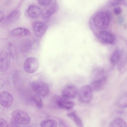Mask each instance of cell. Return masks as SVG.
Segmentation results:
<instances>
[{
	"mask_svg": "<svg viewBox=\"0 0 127 127\" xmlns=\"http://www.w3.org/2000/svg\"><path fill=\"white\" fill-rule=\"evenodd\" d=\"M122 1L121 0H110V3L111 5L115 6L120 3Z\"/></svg>",
	"mask_w": 127,
	"mask_h": 127,
	"instance_id": "29",
	"label": "cell"
},
{
	"mask_svg": "<svg viewBox=\"0 0 127 127\" xmlns=\"http://www.w3.org/2000/svg\"><path fill=\"white\" fill-rule=\"evenodd\" d=\"M113 11L115 14L119 15L120 14L122 11V9L120 7L118 6L114 9Z\"/></svg>",
	"mask_w": 127,
	"mask_h": 127,
	"instance_id": "27",
	"label": "cell"
},
{
	"mask_svg": "<svg viewBox=\"0 0 127 127\" xmlns=\"http://www.w3.org/2000/svg\"><path fill=\"white\" fill-rule=\"evenodd\" d=\"M66 115L71 119L78 127H83V124L81 119L74 111L69 112Z\"/></svg>",
	"mask_w": 127,
	"mask_h": 127,
	"instance_id": "18",
	"label": "cell"
},
{
	"mask_svg": "<svg viewBox=\"0 0 127 127\" xmlns=\"http://www.w3.org/2000/svg\"><path fill=\"white\" fill-rule=\"evenodd\" d=\"M93 21L96 27L101 29H106L108 27L110 23V17L105 12H100L95 15Z\"/></svg>",
	"mask_w": 127,
	"mask_h": 127,
	"instance_id": "1",
	"label": "cell"
},
{
	"mask_svg": "<svg viewBox=\"0 0 127 127\" xmlns=\"http://www.w3.org/2000/svg\"><path fill=\"white\" fill-rule=\"evenodd\" d=\"M10 35L14 36L29 35L31 32L28 29L23 27H18L15 28L10 32Z\"/></svg>",
	"mask_w": 127,
	"mask_h": 127,
	"instance_id": "16",
	"label": "cell"
},
{
	"mask_svg": "<svg viewBox=\"0 0 127 127\" xmlns=\"http://www.w3.org/2000/svg\"><path fill=\"white\" fill-rule=\"evenodd\" d=\"M8 53L10 57L13 59H15L17 57V51L14 44L12 43L9 42L7 46Z\"/></svg>",
	"mask_w": 127,
	"mask_h": 127,
	"instance_id": "22",
	"label": "cell"
},
{
	"mask_svg": "<svg viewBox=\"0 0 127 127\" xmlns=\"http://www.w3.org/2000/svg\"><path fill=\"white\" fill-rule=\"evenodd\" d=\"M123 54L120 50L118 49L115 51L110 58V61L111 64L114 65L117 64Z\"/></svg>",
	"mask_w": 127,
	"mask_h": 127,
	"instance_id": "19",
	"label": "cell"
},
{
	"mask_svg": "<svg viewBox=\"0 0 127 127\" xmlns=\"http://www.w3.org/2000/svg\"><path fill=\"white\" fill-rule=\"evenodd\" d=\"M4 13L2 11L0 10V22L4 19Z\"/></svg>",
	"mask_w": 127,
	"mask_h": 127,
	"instance_id": "30",
	"label": "cell"
},
{
	"mask_svg": "<svg viewBox=\"0 0 127 127\" xmlns=\"http://www.w3.org/2000/svg\"><path fill=\"white\" fill-rule=\"evenodd\" d=\"M11 115L12 120L18 124L27 125L31 121L30 117L28 114L22 110H14L12 112Z\"/></svg>",
	"mask_w": 127,
	"mask_h": 127,
	"instance_id": "4",
	"label": "cell"
},
{
	"mask_svg": "<svg viewBox=\"0 0 127 127\" xmlns=\"http://www.w3.org/2000/svg\"><path fill=\"white\" fill-rule=\"evenodd\" d=\"M60 127H68L64 122L61 121L60 122Z\"/></svg>",
	"mask_w": 127,
	"mask_h": 127,
	"instance_id": "31",
	"label": "cell"
},
{
	"mask_svg": "<svg viewBox=\"0 0 127 127\" xmlns=\"http://www.w3.org/2000/svg\"><path fill=\"white\" fill-rule=\"evenodd\" d=\"M59 8L58 5L56 1L52 0L50 4L46 6L42 10L41 15L42 17L45 19L49 18L58 11Z\"/></svg>",
	"mask_w": 127,
	"mask_h": 127,
	"instance_id": "9",
	"label": "cell"
},
{
	"mask_svg": "<svg viewBox=\"0 0 127 127\" xmlns=\"http://www.w3.org/2000/svg\"><path fill=\"white\" fill-rule=\"evenodd\" d=\"M110 127H127L126 122L120 118L116 119L111 123Z\"/></svg>",
	"mask_w": 127,
	"mask_h": 127,
	"instance_id": "20",
	"label": "cell"
},
{
	"mask_svg": "<svg viewBox=\"0 0 127 127\" xmlns=\"http://www.w3.org/2000/svg\"><path fill=\"white\" fill-rule=\"evenodd\" d=\"M0 127H9L6 121L0 118Z\"/></svg>",
	"mask_w": 127,
	"mask_h": 127,
	"instance_id": "28",
	"label": "cell"
},
{
	"mask_svg": "<svg viewBox=\"0 0 127 127\" xmlns=\"http://www.w3.org/2000/svg\"><path fill=\"white\" fill-rule=\"evenodd\" d=\"M21 14L20 11L18 10H16L13 11L5 18L4 23L5 24H8L14 23L18 20Z\"/></svg>",
	"mask_w": 127,
	"mask_h": 127,
	"instance_id": "15",
	"label": "cell"
},
{
	"mask_svg": "<svg viewBox=\"0 0 127 127\" xmlns=\"http://www.w3.org/2000/svg\"><path fill=\"white\" fill-rule=\"evenodd\" d=\"M53 101L55 106L65 110H70L76 105L74 102L62 96H55L53 99Z\"/></svg>",
	"mask_w": 127,
	"mask_h": 127,
	"instance_id": "3",
	"label": "cell"
},
{
	"mask_svg": "<svg viewBox=\"0 0 127 127\" xmlns=\"http://www.w3.org/2000/svg\"><path fill=\"white\" fill-rule=\"evenodd\" d=\"M32 99L38 108L40 109L42 108L43 102L40 96L37 95H34L32 97Z\"/></svg>",
	"mask_w": 127,
	"mask_h": 127,
	"instance_id": "24",
	"label": "cell"
},
{
	"mask_svg": "<svg viewBox=\"0 0 127 127\" xmlns=\"http://www.w3.org/2000/svg\"><path fill=\"white\" fill-rule=\"evenodd\" d=\"M98 37L102 42L108 44H112L115 40L114 36L110 32L105 31H101L99 32Z\"/></svg>",
	"mask_w": 127,
	"mask_h": 127,
	"instance_id": "12",
	"label": "cell"
},
{
	"mask_svg": "<svg viewBox=\"0 0 127 127\" xmlns=\"http://www.w3.org/2000/svg\"><path fill=\"white\" fill-rule=\"evenodd\" d=\"M123 56V54L117 64L118 69L120 71H122L124 68L126 63V58L125 57Z\"/></svg>",
	"mask_w": 127,
	"mask_h": 127,
	"instance_id": "25",
	"label": "cell"
},
{
	"mask_svg": "<svg viewBox=\"0 0 127 127\" xmlns=\"http://www.w3.org/2000/svg\"><path fill=\"white\" fill-rule=\"evenodd\" d=\"M107 79L106 76L103 77L93 82L89 86L92 91H99L105 86L107 83Z\"/></svg>",
	"mask_w": 127,
	"mask_h": 127,
	"instance_id": "13",
	"label": "cell"
},
{
	"mask_svg": "<svg viewBox=\"0 0 127 127\" xmlns=\"http://www.w3.org/2000/svg\"><path fill=\"white\" fill-rule=\"evenodd\" d=\"M127 94H124L119 98L118 101V105L121 107H127Z\"/></svg>",
	"mask_w": 127,
	"mask_h": 127,
	"instance_id": "23",
	"label": "cell"
},
{
	"mask_svg": "<svg viewBox=\"0 0 127 127\" xmlns=\"http://www.w3.org/2000/svg\"><path fill=\"white\" fill-rule=\"evenodd\" d=\"M38 67V62L34 58H28L24 63V69L26 72L29 73H33L36 72Z\"/></svg>",
	"mask_w": 127,
	"mask_h": 127,
	"instance_id": "7",
	"label": "cell"
},
{
	"mask_svg": "<svg viewBox=\"0 0 127 127\" xmlns=\"http://www.w3.org/2000/svg\"><path fill=\"white\" fill-rule=\"evenodd\" d=\"M42 10L37 5H32L27 8V13L28 15L32 18H36L41 15Z\"/></svg>",
	"mask_w": 127,
	"mask_h": 127,
	"instance_id": "14",
	"label": "cell"
},
{
	"mask_svg": "<svg viewBox=\"0 0 127 127\" xmlns=\"http://www.w3.org/2000/svg\"><path fill=\"white\" fill-rule=\"evenodd\" d=\"M12 95L8 92L3 91L0 93V104L6 108L10 107L13 102Z\"/></svg>",
	"mask_w": 127,
	"mask_h": 127,
	"instance_id": "10",
	"label": "cell"
},
{
	"mask_svg": "<svg viewBox=\"0 0 127 127\" xmlns=\"http://www.w3.org/2000/svg\"><path fill=\"white\" fill-rule=\"evenodd\" d=\"M51 0H38V3L40 5L45 7L50 4L52 2Z\"/></svg>",
	"mask_w": 127,
	"mask_h": 127,
	"instance_id": "26",
	"label": "cell"
},
{
	"mask_svg": "<svg viewBox=\"0 0 127 127\" xmlns=\"http://www.w3.org/2000/svg\"><path fill=\"white\" fill-rule=\"evenodd\" d=\"M57 122L52 119H47L43 121L40 124L41 127H57Z\"/></svg>",
	"mask_w": 127,
	"mask_h": 127,
	"instance_id": "21",
	"label": "cell"
},
{
	"mask_svg": "<svg viewBox=\"0 0 127 127\" xmlns=\"http://www.w3.org/2000/svg\"><path fill=\"white\" fill-rule=\"evenodd\" d=\"M92 91L89 85L83 86L79 91L78 94L79 100L84 103L89 102L92 98Z\"/></svg>",
	"mask_w": 127,
	"mask_h": 127,
	"instance_id": "5",
	"label": "cell"
},
{
	"mask_svg": "<svg viewBox=\"0 0 127 127\" xmlns=\"http://www.w3.org/2000/svg\"><path fill=\"white\" fill-rule=\"evenodd\" d=\"M33 30L37 37H42L45 33L48 28L46 24L42 21H36L33 22L32 24Z\"/></svg>",
	"mask_w": 127,
	"mask_h": 127,
	"instance_id": "6",
	"label": "cell"
},
{
	"mask_svg": "<svg viewBox=\"0 0 127 127\" xmlns=\"http://www.w3.org/2000/svg\"><path fill=\"white\" fill-rule=\"evenodd\" d=\"M31 87L34 92L40 96H45L49 93V86L46 83L41 80L33 81L32 83Z\"/></svg>",
	"mask_w": 127,
	"mask_h": 127,
	"instance_id": "2",
	"label": "cell"
},
{
	"mask_svg": "<svg viewBox=\"0 0 127 127\" xmlns=\"http://www.w3.org/2000/svg\"><path fill=\"white\" fill-rule=\"evenodd\" d=\"M79 90L78 88L72 84L66 86L63 89L62 96L68 99L74 98L78 94Z\"/></svg>",
	"mask_w": 127,
	"mask_h": 127,
	"instance_id": "8",
	"label": "cell"
},
{
	"mask_svg": "<svg viewBox=\"0 0 127 127\" xmlns=\"http://www.w3.org/2000/svg\"><path fill=\"white\" fill-rule=\"evenodd\" d=\"M10 56L6 51H3L0 53V71L4 72L8 69L10 62Z\"/></svg>",
	"mask_w": 127,
	"mask_h": 127,
	"instance_id": "11",
	"label": "cell"
},
{
	"mask_svg": "<svg viewBox=\"0 0 127 127\" xmlns=\"http://www.w3.org/2000/svg\"><path fill=\"white\" fill-rule=\"evenodd\" d=\"M32 46L31 40L27 38L22 40L20 42L19 48L21 52L23 53H26L31 49Z\"/></svg>",
	"mask_w": 127,
	"mask_h": 127,
	"instance_id": "17",
	"label": "cell"
}]
</instances>
